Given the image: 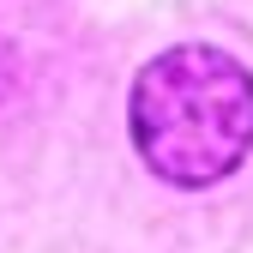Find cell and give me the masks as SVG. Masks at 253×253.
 Returning <instances> with one entry per match:
<instances>
[{"mask_svg": "<svg viewBox=\"0 0 253 253\" xmlns=\"http://www.w3.org/2000/svg\"><path fill=\"white\" fill-rule=\"evenodd\" d=\"M126 126L157 181L217 187L253 151V73L211 42L163 48L133 79Z\"/></svg>", "mask_w": 253, "mask_h": 253, "instance_id": "obj_1", "label": "cell"}]
</instances>
